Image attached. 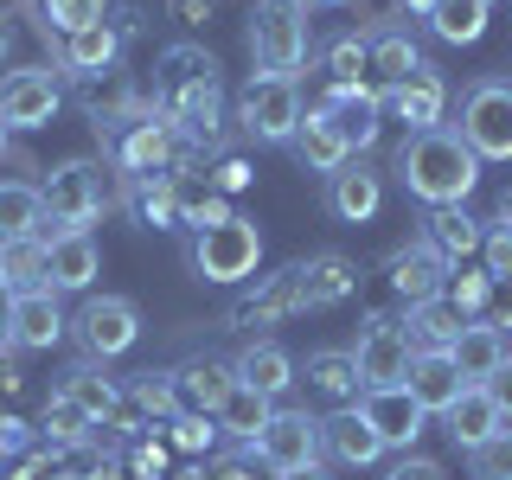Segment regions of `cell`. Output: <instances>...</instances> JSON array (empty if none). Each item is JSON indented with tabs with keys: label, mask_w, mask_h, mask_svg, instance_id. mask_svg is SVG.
<instances>
[{
	"label": "cell",
	"mask_w": 512,
	"mask_h": 480,
	"mask_svg": "<svg viewBox=\"0 0 512 480\" xmlns=\"http://www.w3.org/2000/svg\"><path fill=\"white\" fill-rule=\"evenodd\" d=\"M90 429H96V423H90V416L77 410L64 391L52 397V404H45V436H52L58 448H77V442H90Z\"/></svg>",
	"instance_id": "obj_40"
},
{
	"label": "cell",
	"mask_w": 512,
	"mask_h": 480,
	"mask_svg": "<svg viewBox=\"0 0 512 480\" xmlns=\"http://www.w3.org/2000/svg\"><path fill=\"white\" fill-rule=\"evenodd\" d=\"M500 218H506V224H512V192H506V199H500Z\"/></svg>",
	"instance_id": "obj_60"
},
{
	"label": "cell",
	"mask_w": 512,
	"mask_h": 480,
	"mask_svg": "<svg viewBox=\"0 0 512 480\" xmlns=\"http://www.w3.org/2000/svg\"><path fill=\"white\" fill-rule=\"evenodd\" d=\"M77 103L96 116V128H116L122 116H135L141 109V96H135V84H128V71H90V77H77Z\"/></svg>",
	"instance_id": "obj_24"
},
{
	"label": "cell",
	"mask_w": 512,
	"mask_h": 480,
	"mask_svg": "<svg viewBox=\"0 0 512 480\" xmlns=\"http://www.w3.org/2000/svg\"><path fill=\"white\" fill-rule=\"evenodd\" d=\"M52 116H58V77L52 71L0 77V122L7 128H45Z\"/></svg>",
	"instance_id": "obj_13"
},
{
	"label": "cell",
	"mask_w": 512,
	"mask_h": 480,
	"mask_svg": "<svg viewBox=\"0 0 512 480\" xmlns=\"http://www.w3.org/2000/svg\"><path fill=\"white\" fill-rule=\"evenodd\" d=\"M0 288H7V295H32V288H45V237L0 244Z\"/></svg>",
	"instance_id": "obj_35"
},
{
	"label": "cell",
	"mask_w": 512,
	"mask_h": 480,
	"mask_svg": "<svg viewBox=\"0 0 512 480\" xmlns=\"http://www.w3.org/2000/svg\"><path fill=\"white\" fill-rule=\"evenodd\" d=\"M320 423L308 410H276L263 423V436H256V461H263L269 474H295V468H320Z\"/></svg>",
	"instance_id": "obj_9"
},
{
	"label": "cell",
	"mask_w": 512,
	"mask_h": 480,
	"mask_svg": "<svg viewBox=\"0 0 512 480\" xmlns=\"http://www.w3.org/2000/svg\"><path fill=\"white\" fill-rule=\"evenodd\" d=\"M480 7H493V0H480Z\"/></svg>",
	"instance_id": "obj_63"
},
{
	"label": "cell",
	"mask_w": 512,
	"mask_h": 480,
	"mask_svg": "<svg viewBox=\"0 0 512 480\" xmlns=\"http://www.w3.org/2000/svg\"><path fill=\"white\" fill-rule=\"evenodd\" d=\"M231 372H237V384H250V391H263L269 404H276V397L288 391V384H295V359H288L282 346L256 340V346H244V359H237Z\"/></svg>",
	"instance_id": "obj_30"
},
{
	"label": "cell",
	"mask_w": 512,
	"mask_h": 480,
	"mask_svg": "<svg viewBox=\"0 0 512 480\" xmlns=\"http://www.w3.org/2000/svg\"><path fill=\"white\" fill-rule=\"evenodd\" d=\"M442 423H448V436H455V448H468V455H474L480 442H493V436L506 429V416L493 410V397L480 391V384H468V391H461L455 404L442 410Z\"/></svg>",
	"instance_id": "obj_25"
},
{
	"label": "cell",
	"mask_w": 512,
	"mask_h": 480,
	"mask_svg": "<svg viewBox=\"0 0 512 480\" xmlns=\"http://www.w3.org/2000/svg\"><path fill=\"white\" fill-rule=\"evenodd\" d=\"M116 52H122V32L116 26H84V32H58V64L71 77H90V71H109L116 64Z\"/></svg>",
	"instance_id": "obj_28"
},
{
	"label": "cell",
	"mask_w": 512,
	"mask_h": 480,
	"mask_svg": "<svg viewBox=\"0 0 512 480\" xmlns=\"http://www.w3.org/2000/svg\"><path fill=\"white\" fill-rule=\"evenodd\" d=\"M20 237H45V199L39 186L7 180L0 186V244H20Z\"/></svg>",
	"instance_id": "obj_32"
},
{
	"label": "cell",
	"mask_w": 512,
	"mask_h": 480,
	"mask_svg": "<svg viewBox=\"0 0 512 480\" xmlns=\"http://www.w3.org/2000/svg\"><path fill=\"white\" fill-rule=\"evenodd\" d=\"M461 327H468V320L448 308L442 295H436V301H416L410 320H404V333H410V346H416V352H448V346L461 340Z\"/></svg>",
	"instance_id": "obj_33"
},
{
	"label": "cell",
	"mask_w": 512,
	"mask_h": 480,
	"mask_svg": "<svg viewBox=\"0 0 512 480\" xmlns=\"http://www.w3.org/2000/svg\"><path fill=\"white\" fill-rule=\"evenodd\" d=\"M429 26H436V39H448V45H474L480 32H487V7H480V0H442V7L429 13Z\"/></svg>",
	"instance_id": "obj_39"
},
{
	"label": "cell",
	"mask_w": 512,
	"mask_h": 480,
	"mask_svg": "<svg viewBox=\"0 0 512 480\" xmlns=\"http://www.w3.org/2000/svg\"><path fill=\"white\" fill-rule=\"evenodd\" d=\"M218 192H244L250 186V167H244V160H218V180H212Z\"/></svg>",
	"instance_id": "obj_52"
},
{
	"label": "cell",
	"mask_w": 512,
	"mask_h": 480,
	"mask_svg": "<svg viewBox=\"0 0 512 480\" xmlns=\"http://www.w3.org/2000/svg\"><path fill=\"white\" fill-rule=\"evenodd\" d=\"M96 269H103V256H96L90 231L45 237V288H52V295H84V288L96 282Z\"/></svg>",
	"instance_id": "obj_14"
},
{
	"label": "cell",
	"mask_w": 512,
	"mask_h": 480,
	"mask_svg": "<svg viewBox=\"0 0 512 480\" xmlns=\"http://www.w3.org/2000/svg\"><path fill=\"white\" fill-rule=\"evenodd\" d=\"M180 480H205V474H180Z\"/></svg>",
	"instance_id": "obj_62"
},
{
	"label": "cell",
	"mask_w": 512,
	"mask_h": 480,
	"mask_svg": "<svg viewBox=\"0 0 512 480\" xmlns=\"http://www.w3.org/2000/svg\"><path fill=\"white\" fill-rule=\"evenodd\" d=\"M154 109L173 122L180 141H205L218 135V58L205 45H167L154 64Z\"/></svg>",
	"instance_id": "obj_1"
},
{
	"label": "cell",
	"mask_w": 512,
	"mask_h": 480,
	"mask_svg": "<svg viewBox=\"0 0 512 480\" xmlns=\"http://www.w3.org/2000/svg\"><path fill=\"white\" fill-rule=\"evenodd\" d=\"M173 442H180L186 455H199V448L218 442V423H212V416H173Z\"/></svg>",
	"instance_id": "obj_47"
},
{
	"label": "cell",
	"mask_w": 512,
	"mask_h": 480,
	"mask_svg": "<svg viewBox=\"0 0 512 480\" xmlns=\"http://www.w3.org/2000/svg\"><path fill=\"white\" fill-rule=\"evenodd\" d=\"M448 359H455V372L468 378V384H487L506 365V333L487 327V320H468V327H461V340L448 346Z\"/></svg>",
	"instance_id": "obj_26"
},
{
	"label": "cell",
	"mask_w": 512,
	"mask_h": 480,
	"mask_svg": "<svg viewBox=\"0 0 512 480\" xmlns=\"http://www.w3.org/2000/svg\"><path fill=\"white\" fill-rule=\"evenodd\" d=\"M109 148H116V160L135 180H154V173H167L173 160H180V135H173V122L160 116L154 103H141L135 116H122L109 128Z\"/></svg>",
	"instance_id": "obj_6"
},
{
	"label": "cell",
	"mask_w": 512,
	"mask_h": 480,
	"mask_svg": "<svg viewBox=\"0 0 512 480\" xmlns=\"http://www.w3.org/2000/svg\"><path fill=\"white\" fill-rule=\"evenodd\" d=\"M301 7H346V0H301Z\"/></svg>",
	"instance_id": "obj_58"
},
{
	"label": "cell",
	"mask_w": 512,
	"mask_h": 480,
	"mask_svg": "<svg viewBox=\"0 0 512 480\" xmlns=\"http://www.w3.org/2000/svg\"><path fill=\"white\" fill-rule=\"evenodd\" d=\"M308 384H314L320 397H333V404H352V397L365 391L352 352H314V359H308Z\"/></svg>",
	"instance_id": "obj_37"
},
{
	"label": "cell",
	"mask_w": 512,
	"mask_h": 480,
	"mask_svg": "<svg viewBox=\"0 0 512 480\" xmlns=\"http://www.w3.org/2000/svg\"><path fill=\"white\" fill-rule=\"evenodd\" d=\"M480 250H487V276H512V224H493Z\"/></svg>",
	"instance_id": "obj_48"
},
{
	"label": "cell",
	"mask_w": 512,
	"mask_h": 480,
	"mask_svg": "<svg viewBox=\"0 0 512 480\" xmlns=\"http://www.w3.org/2000/svg\"><path fill=\"white\" fill-rule=\"evenodd\" d=\"M135 404L141 410H154V416H180V397H173V378H160V372H148L135 384Z\"/></svg>",
	"instance_id": "obj_46"
},
{
	"label": "cell",
	"mask_w": 512,
	"mask_h": 480,
	"mask_svg": "<svg viewBox=\"0 0 512 480\" xmlns=\"http://www.w3.org/2000/svg\"><path fill=\"white\" fill-rule=\"evenodd\" d=\"M218 480H256V468H250V461H224Z\"/></svg>",
	"instance_id": "obj_55"
},
{
	"label": "cell",
	"mask_w": 512,
	"mask_h": 480,
	"mask_svg": "<svg viewBox=\"0 0 512 480\" xmlns=\"http://www.w3.org/2000/svg\"><path fill=\"white\" fill-rule=\"evenodd\" d=\"M58 333H64V308H58L52 288H32V295H7V340H13V346L45 352V346H58Z\"/></svg>",
	"instance_id": "obj_16"
},
{
	"label": "cell",
	"mask_w": 512,
	"mask_h": 480,
	"mask_svg": "<svg viewBox=\"0 0 512 480\" xmlns=\"http://www.w3.org/2000/svg\"><path fill=\"white\" fill-rule=\"evenodd\" d=\"M39 199H45L52 237L58 231H90V218L116 199V180H109L96 160H64V167H52V180L39 186Z\"/></svg>",
	"instance_id": "obj_3"
},
{
	"label": "cell",
	"mask_w": 512,
	"mask_h": 480,
	"mask_svg": "<svg viewBox=\"0 0 512 480\" xmlns=\"http://www.w3.org/2000/svg\"><path fill=\"white\" fill-rule=\"evenodd\" d=\"M461 141L480 160H512V84L487 77V84L468 90V103H461Z\"/></svg>",
	"instance_id": "obj_7"
},
{
	"label": "cell",
	"mask_w": 512,
	"mask_h": 480,
	"mask_svg": "<svg viewBox=\"0 0 512 480\" xmlns=\"http://www.w3.org/2000/svg\"><path fill=\"white\" fill-rule=\"evenodd\" d=\"M160 461H167V455H160V442H141V448H135V468H141V474H160Z\"/></svg>",
	"instance_id": "obj_53"
},
{
	"label": "cell",
	"mask_w": 512,
	"mask_h": 480,
	"mask_svg": "<svg viewBox=\"0 0 512 480\" xmlns=\"http://www.w3.org/2000/svg\"><path fill=\"white\" fill-rule=\"evenodd\" d=\"M327 205H333V218H346V224L378 218V205H384L378 173L365 167V160H346L340 173H327Z\"/></svg>",
	"instance_id": "obj_21"
},
{
	"label": "cell",
	"mask_w": 512,
	"mask_h": 480,
	"mask_svg": "<svg viewBox=\"0 0 512 480\" xmlns=\"http://www.w3.org/2000/svg\"><path fill=\"white\" fill-rule=\"evenodd\" d=\"M480 320H487V327H512V276H493V295H487V314H480Z\"/></svg>",
	"instance_id": "obj_49"
},
{
	"label": "cell",
	"mask_w": 512,
	"mask_h": 480,
	"mask_svg": "<svg viewBox=\"0 0 512 480\" xmlns=\"http://www.w3.org/2000/svg\"><path fill=\"white\" fill-rule=\"evenodd\" d=\"M410 71H423V52H416V39H410L404 26H378L372 39H365V90L384 103V96L404 84Z\"/></svg>",
	"instance_id": "obj_12"
},
{
	"label": "cell",
	"mask_w": 512,
	"mask_h": 480,
	"mask_svg": "<svg viewBox=\"0 0 512 480\" xmlns=\"http://www.w3.org/2000/svg\"><path fill=\"white\" fill-rule=\"evenodd\" d=\"M64 397H71V404L84 410L90 423H109V416L122 410V397H116V378H103L96 365H77V372L64 378Z\"/></svg>",
	"instance_id": "obj_36"
},
{
	"label": "cell",
	"mask_w": 512,
	"mask_h": 480,
	"mask_svg": "<svg viewBox=\"0 0 512 480\" xmlns=\"http://www.w3.org/2000/svg\"><path fill=\"white\" fill-rule=\"evenodd\" d=\"M58 480H96V474H77V468H64V474H58Z\"/></svg>",
	"instance_id": "obj_59"
},
{
	"label": "cell",
	"mask_w": 512,
	"mask_h": 480,
	"mask_svg": "<svg viewBox=\"0 0 512 480\" xmlns=\"http://www.w3.org/2000/svg\"><path fill=\"white\" fill-rule=\"evenodd\" d=\"M244 135L256 141H295V128H301V90H295V77H250V90H244Z\"/></svg>",
	"instance_id": "obj_10"
},
{
	"label": "cell",
	"mask_w": 512,
	"mask_h": 480,
	"mask_svg": "<svg viewBox=\"0 0 512 480\" xmlns=\"http://www.w3.org/2000/svg\"><path fill=\"white\" fill-rule=\"evenodd\" d=\"M173 7H180V20H205V13H212V0H173Z\"/></svg>",
	"instance_id": "obj_54"
},
{
	"label": "cell",
	"mask_w": 512,
	"mask_h": 480,
	"mask_svg": "<svg viewBox=\"0 0 512 480\" xmlns=\"http://www.w3.org/2000/svg\"><path fill=\"white\" fill-rule=\"evenodd\" d=\"M276 480H327V468H295V474H276Z\"/></svg>",
	"instance_id": "obj_56"
},
{
	"label": "cell",
	"mask_w": 512,
	"mask_h": 480,
	"mask_svg": "<svg viewBox=\"0 0 512 480\" xmlns=\"http://www.w3.org/2000/svg\"><path fill=\"white\" fill-rule=\"evenodd\" d=\"M468 468H474V480H512V429H500L493 442H480L468 455Z\"/></svg>",
	"instance_id": "obj_45"
},
{
	"label": "cell",
	"mask_w": 512,
	"mask_h": 480,
	"mask_svg": "<svg viewBox=\"0 0 512 480\" xmlns=\"http://www.w3.org/2000/svg\"><path fill=\"white\" fill-rule=\"evenodd\" d=\"M135 340H141L135 301H122V295H96V301H84V314H77V346H84L90 359H122Z\"/></svg>",
	"instance_id": "obj_11"
},
{
	"label": "cell",
	"mask_w": 512,
	"mask_h": 480,
	"mask_svg": "<svg viewBox=\"0 0 512 480\" xmlns=\"http://www.w3.org/2000/svg\"><path fill=\"white\" fill-rule=\"evenodd\" d=\"M320 448H327L340 468H372V461L384 455V442H378V429L365 423L359 410H333L327 423H320Z\"/></svg>",
	"instance_id": "obj_22"
},
{
	"label": "cell",
	"mask_w": 512,
	"mask_h": 480,
	"mask_svg": "<svg viewBox=\"0 0 512 480\" xmlns=\"http://www.w3.org/2000/svg\"><path fill=\"white\" fill-rule=\"evenodd\" d=\"M404 391H410L429 416H442L461 391H468V378L455 372V359H448V352H416V359H410V378H404Z\"/></svg>",
	"instance_id": "obj_23"
},
{
	"label": "cell",
	"mask_w": 512,
	"mask_h": 480,
	"mask_svg": "<svg viewBox=\"0 0 512 480\" xmlns=\"http://www.w3.org/2000/svg\"><path fill=\"white\" fill-rule=\"evenodd\" d=\"M237 384L231 365H218V359H192L180 378H173V397H180V416H212L218 410V397Z\"/></svg>",
	"instance_id": "obj_29"
},
{
	"label": "cell",
	"mask_w": 512,
	"mask_h": 480,
	"mask_svg": "<svg viewBox=\"0 0 512 480\" xmlns=\"http://www.w3.org/2000/svg\"><path fill=\"white\" fill-rule=\"evenodd\" d=\"M327 84L333 90H365V39H340L327 52Z\"/></svg>",
	"instance_id": "obj_44"
},
{
	"label": "cell",
	"mask_w": 512,
	"mask_h": 480,
	"mask_svg": "<svg viewBox=\"0 0 512 480\" xmlns=\"http://www.w3.org/2000/svg\"><path fill=\"white\" fill-rule=\"evenodd\" d=\"M301 282V308H333V301H346L352 288H359V269H352V256L340 250H320L308 263H288Z\"/></svg>",
	"instance_id": "obj_20"
},
{
	"label": "cell",
	"mask_w": 512,
	"mask_h": 480,
	"mask_svg": "<svg viewBox=\"0 0 512 480\" xmlns=\"http://www.w3.org/2000/svg\"><path fill=\"white\" fill-rule=\"evenodd\" d=\"M288 148L301 154V167H308V173H340L346 160H352L346 141L327 128V116H320V109H314V116H301V128H295V141H288Z\"/></svg>",
	"instance_id": "obj_34"
},
{
	"label": "cell",
	"mask_w": 512,
	"mask_h": 480,
	"mask_svg": "<svg viewBox=\"0 0 512 480\" xmlns=\"http://www.w3.org/2000/svg\"><path fill=\"white\" fill-rule=\"evenodd\" d=\"M397 180L404 192L436 212V205H461L480 180V154L461 141V128H423V135H410L404 148H397Z\"/></svg>",
	"instance_id": "obj_2"
},
{
	"label": "cell",
	"mask_w": 512,
	"mask_h": 480,
	"mask_svg": "<svg viewBox=\"0 0 512 480\" xmlns=\"http://www.w3.org/2000/svg\"><path fill=\"white\" fill-rule=\"evenodd\" d=\"M410 359H416V346H410V333L397 327L391 314H372V320H365L359 346H352V365H359V384H365V391H391V384H404L410 378Z\"/></svg>",
	"instance_id": "obj_8"
},
{
	"label": "cell",
	"mask_w": 512,
	"mask_h": 480,
	"mask_svg": "<svg viewBox=\"0 0 512 480\" xmlns=\"http://www.w3.org/2000/svg\"><path fill=\"white\" fill-rule=\"evenodd\" d=\"M7 135H13V128H7V122H0V154H7Z\"/></svg>",
	"instance_id": "obj_61"
},
{
	"label": "cell",
	"mask_w": 512,
	"mask_h": 480,
	"mask_svg": "<svg viewBox=\"0 0 512 480\" xmlns=\"http://www.w3.org/2000/svg\"><path fill=\"white\" fill-rule=\"evenodd\" d=\"M487 295H493V276H487V269H480V276H448V288H442V301L461 320H480V314H487Z\"/></svg>",
	"instance_id": "obj_42"
},
{
	"label": "cell",
	"mask_w": 512,
	"mask_h": 480,
	"mask_svg": "<svg viewBox=\"0 0 512 480\" xmlns=\"http://www.w3.org/2000/svg\"><path fill=\"white\" fill-rule=\"evenodd\" d=\"M256 263H263V231H256L250 218H224V224H205V231H192V269H199L205 282H250Z\"/></svg>",
	"instance_id": "obj_5"
},
{
	"label": "cell",
	"mask_w": 512,
	"mask_h": 480,
	"mask_svg": "<svg viewBox=\"0 0 512 480\" xmlns=\"http://www.w3.org/2000/svg\"><path fill=\"white\" fill-rule=\"evenodd\" d=\"M384 109H391V116L404 122L410 135H423V128H442V109H448V84H442V77H436V71L423 64V71H410L404 84H397L391 96H384Z\"/></svg>",
	"instance_id": "obj_18"
},
{
	"label": "cell",
	"mask_w": 512,
	"mask_h": 480,
	"mask_svg": "<svg viewBox=\"0 0 512 480\" xmlns=\"http://www.w3.org/2000/svg\"><path fill=\"white\" fill-rule=\"evenodd\" d=\"M423 244L436 250L448 269H455V263H468V256L487 244V231H480V224L461 212V205H436V212H429V224H423Z\"/></svg>",
	"instance_id": "obj_27"
},
{
	"label": "cell",
	"mask_w": 512,
	"mask_h": 480,
	"mask_svg": "<svg viewBox=\"0 0 512 480\" xmlns=\"http://www.w3.org/2000/svg\"><path fill=\"white\" fill-rule=\"evenodd\" d=\"M480 391L493 397V410H500V416H512V352H506V365H500L487 384H480Z\"/></svg>",
	"instance_id": "obj_50"
},
{
	"label": "cell",
	"mask_w": 512,
	"mask_h": 480,
	"mask_svg": "<svg viewBox=\"0 0 512 480\" xmlns=\"http://www.w3.org/2000/svg\"><path fill=\"white\" fill-rule=\"evenodd\" d=\"M173 199H180V224H192V231L231 218V205H224V192L212 180H180V173H173Z\"/></svg>",
	"instance_id": "obj_38"
},
{
	"label": "cell",
	"mask_w": 512,
	"mask_h": 480,
	"mask_svg": "<svg viewBox=\"0 0 512 480\" xmlns=\"http://www.w3.org/2000/svg\"><path fill=\"white\" fill-rule=\"evenodd\" d=\"M359 416L378 429V442H384V448H410L416 436H423V423H429V410L416 404L404 384H391V391H365Z\"/></svg>",
	"instance_id": "obj_15"
},
{
	"label": "cell",
	"mask_w": 512,
	"mask_h": 480,
	"mask_svg": "<svg viewBox=\"0 0 512 480\" xmlns=\"http://www.w3.org/2000/svg\"><path fill=\"white\" fill-rule=\"evenodd\" d=\"M135 212L148 218V224H180V199H173V173L135 180Z\"/></svg>",
	"instance_id": "obj_41"
},
{
	"label": "cell",
	"mask_w": 512,
	"mask_h": 480,
	"mask_svg": "<svg viewBox=\"0 0 512 480\" xmlns=\"http://www.w3.org/2000/svg\"><path fill=\"white\" fill-rule=\"evenodd\" d=\"M103 7H109V0H45V32H84V26H103Z\"/></svg>",
	"instance_id": "obj_43"
},
{
	"label": "cell",
	"mask_w": 512,
	"mask_h": 480,
	"mask_svg": "<svg viewBox=\"0 0 512 480\" xmlns=\"http://www.w3.org/2000/svg\"><path fill=\"white\" fill-rule=\"evenodd\" d=\"M7 45H13V26H7V20H0V58H7Z\"/></svg>",
	"instance_id": "obj_57"
},
{
	"label": "cell",
	"mask_w": 512,
	"mask_h": 480,
	"mask_svg": "<svg viewBox=\"0 0 512 480\" xmlns=\"http://www.w3.org/2000/svg\"><path fill=\"white\" fill-rule=\"evenodd\" d=\"M384 480H448V474L436 468V461H423V455H404V461H397V468L384 474Z\"/></svg>",
	"instance_id": "obj_51"
},
{
	"label": "cell",
	"mask_w": 512,
	"mask_h": 480,
	"mask_svg": "<svg viewBox=\"0 0 512 480\" xmlns=\"http://www.w3.org/2000/svg\"><path fill=\"white\" fill-rule=\"evenodd\" d=\"M256 77H295L308 64V7L301 0H263L250 20Z\"/></svg>",
	"instance_id": "obj_4"
},
{
	"label": "cell",
	"mask_w": 512,
	"mask_h": 480,
	"mask_svg": "<svg viewBox=\"0 0 512 480\" xmlns=\"http://www.w3.org/2000/svg\"><path fill=\"white\" fill-rule=\"evenodd\" d=\"M269 416H276V404H269L263 391H250V384H231V391L218 397L212 423H218V436H244V442H256Z\"/></svg>",
	"instance_id": "obj_31"
},
{
	"label": "cell",
	"mask_w": 512,
	"mask_h": 480,
	"mask_svg": "<svg viewBox=\"0 0 512 480\" xmlns=\"http://www.w3.org/2000/svg\"><path fill=\"white\" fill-rule=\"evenodd\" d=\"M384 276H391L397 288V301H436L442 288H448V263L429 244H404V250H391V263H384Z\"/></svg>",
	"instance_id": "obj_19"
},
{
	"label": "cell",
	"mask_w": 512,
	"mask_h": 480,
	"mask_svg": "<svg viewBox=\"0 0 512 480\" xmlns=\"http://www.w3.org/2000/svg\"><path fill=\"white\" fill-rule=\"evenodd\" d=\"M320 116H327V128L346 141V154H365L378 141V128H384V103L372 90H333L327 103H320Z\"/></svg>",
	"instance_id": "obj_17"
}]
</instances>
